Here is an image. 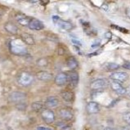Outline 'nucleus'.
I'll list each match as a JSON object with an SVG mask.
<instances>
[{"label": "nucleus", "mask_w": 130, "mask_h": 130, "mask_svg": "<svg viewBox=\"0 0 130 130\" xmlns=\"http://www.w3.org/2000/svg\"><path fill=\"white\" fill-rule=\"evenodd\" d=\"M35 76L38 79L42 81H50L53 79V74L48 71H43V70H40V71L37 72Z\"/></svg>", "instance_id": "12"}, {"label": "nucleus", "mask_w": 130, "mask_h": 130, "mask_svg": "<svg viewBox=\"0 0 130 130\" xmlns=\"http://www.w3.org/2000/svg\"><path fill=\"white\" fill-rule=\"evenodd\" d=\"M58 115L59 117L61 118L63 120L66 121H70L74 117V114L71 110L68 108H61L58 110Z\"/></svg>", "instance_id": "9"}, {"label": "nucleus", "mask_w": 130, "mask_h": 130, "mask_svg": "<svg viewBox=\"0 0 130 130\" xmlns=\"http://www.w3.org/2000/svg\"><path fill=\"white\" fill-rule=\"evenodd\" d=\"M28 27H29V29H32V30L39 31V30H42V29L44 28V25L41 21L35 19V18H32L29 25H28Z\"/></svg>", "instance_id": "11"}, {"label": "nucleus", "mask_w": 130, "mask_h": 130, "mask_svg": "<svg viewBox=\"0 0 130 130\" xmlns=\"http://www.w3.org/2000/svg\"><path fill=\"white\" fill-rule=\"evenodd\" d=\"M31 108L35 111H39L43 109V103L42 102H35L31 104Z\"/></svg>", "instance_id": "21"}, {"label": "nucleus", "mask_w": 130, "mask_h": 130, "mask_svg": "<svg viewBox=\"0 0 130 130\" xmlns=\"http://www.w3.org/2000/svg\"><path fill=\"white\" fill-rule=\"evenodd\" d=\"M71 42H72L74 44H75V45L79 46V47L82 46V43H81L79 41H78V40H76V39H72V40H71Z\"/></svg>", "instance_id": "29"}, {"label": "nucleus", "mask_w": 130, "mask_h": 130, "mask_svg": "<svg viewBox=\"0 0 130 130\" xmlns=\"http://www.w3.org/2000/svg\"><path fill=\"white\" fill-rule=\"evenodd\" d=\"M106 68H107V70L112 71V70H118L119 68H120V66H119L118 64H116V63H108L106 66Z\"/></svg>", "instance_id": "22"}, {"label": "nucleus", "mask_w": 130, "mask_h": 130, "mask_svg": "<svg viewBox=\"0 0 130 130\" xmlns=\"http://www.w3.org/2000/svg\"><path fill=\"white\" fill-rule=\"evenodd\" d=\"M54 82L57 86H64L68 83V74L65 72L58 73L54 78Z\"/></svg>", "instance_id": "8"}, {"label": "nucleus", "mask_w": 130, "mask_h": 130, "mask_svg": "<svg viewBox=\"0 0 130 130\" xmlns=\"http://www.w3.org/2000/svg\"><path fill=\"white\" fill-rule=\"evenodd\" d=\"M61 98L66 102H72L74 101V93L70 91H65L61 93Z\"/></svg>", "instance_id": "19"}, {"label": "nucleus", "mask_w": 130, "mask_h": 130, "mask_svg": "<svg viewBox=\"0 0 130 130\" xmlns=\"http://www.w3.org/2000/svg\"><path fill=\"white\" fill-rule=\"evenodd\" d=\"M125 13H126V16L130 18V7H127V8H126Z\"/></svg>", "instance_id": "32"}, {"label": "nucleus", "mask_w": 130, "mask_h": 130, "mask_svg": "<svg viewBox=\"0 0 130 130\" xmlns=\"http://www.w3.org/2000/svg\"><path fill=\"white\" fill-rule=\"evenodd\" d=\"M126 93L130 96V85L128 88H126Z\"/></svg>", "instance_id": "33"}, {"label": "nucleus", "mask_w": 130, "mask_h": 130, "mask_svg": "<svg viewBox=\"0 0 130 130\" xmlns=\"http://www.w3.org/2000/svg\"><path fill=\"white\" fill-rule=\"evenodd\" d=\"M100 44H101V40L100 39H96L95 41L92 43V44L91 45V47H99L100 46Z\"/></svg>", "instance_id": "27"}, {"label": "nucleus", "mask_w": 130, "mask_h": 130, "mask_svg": "<svg viewBox=\"0 0 130 130\" xmlns=\"http://www.w3.org/2000/svg\"><path fill=\"white\" fill-rule=\"evenodd\" d=\"M31 19H32L31 17L25 16L24 14H17L16 16V20L17 21V23L22 25V26L28 27V25L29 24V22H30Z\"/></svg>", "instance_id": "13"}, {"label": "nucleus", "mask_w": 130, "mask_h": 130, "mask_svg": "<svg viewBox=\"0 0 130 130\" xmlns=\"http://www.w3.org/2000/svg\"><path fill=\"white\" fill-rule=\"evenodd\" d=\"M35 81V77L30 73L28 72H21L17 77V82L20 85L23 87H28L31 85Z\"/></svg>", "instance_id": "2"}, {"label": "nucleus", "mask_w": 130, "mask_h": 130, "mask_svg": "<svg viewBox=\"0 0 130 130\" xmlns=\"http://www.w3.org/2000/svg\"><path fill=\"white\" fill-rule=\"evenodd\" d=\"M103 130H116V129L113 128H110V127H107V128H105Z\"/></svg>", "instance_id": "34"}, {"label": "nucleus", "mask_w": 130, "mask_h": 130, "mask_svg": "<svg viewBox=\"0 0 130 130\" xmlns=\"http://www.w3.org/2000/svg\"><path fill=\"white\" fill-rule=\"evenodd\" d=\"M36 130H53L50 128H47V127H44V126H38L36 128Z\"/></svg>", "instance_id": "28"}, {"label": "nucleus", "mask_w": 130, "mask_h": 130, "mask_svg": "<svg viewBox=\"0 0 130 130\" xmlns=\"http://www.w3.org/2000/svg\"><path fill=\"white\" fill-rule=\"evenodd\" d=\"M123 120H124V122L126 124H128V125H130V111L125 112L123 115Z\"/></svg>", "instance_id": "24"}, {"label": "nucleus", "mask_w": 130, "mask_h": 130, "mask_svg": "<svg viewBox=\"0 0 130 130\" xmlns=\"http://www.w3.org/2000/svg\"><path fill=\"white\" fill-rule=\"evenodd\" d=\"M41 117L46 124H53L56 120V116L53 110L49 108H43L41 110Z\"/></svg>", "instance_id": "4"}, {"label": "nucleus", "mask_w": 130, "mask_h": 130, "mask_svg": "<svg viewBox=\"0 0 130 130\" xmlns=\"http://www.w3.org/2000/svg\"><path fill=\"white\" fill-rule=\"evenodd\" d=\"M17 109H19L20 110H25V108H26V105L23 102H20L17 105Z\"/></svg>", "instance_id": "26"}, {"label": "nucleus", "mask_w": 130, "mask_h": 130, "mask_svg": "<svg viewBox=\"0 0 130 130\" xmlns=\"http://www.w3.org/2000/svg\"><path fill=\"white\" fill-rule=\"evenodd\" d=\"M21 40L25 44L27 45H35V40L31 35L27 34V33H24L21 35Z\"/></svg>", "instance_id": "17"}, {"label": "nucleus", "mask_w": 130, "mask_h": 130, "mask_svg": "<svg viewBox=\"0 0 130 130\" xmlns=\"http://www.w3.org/2000/svg\"><path fill=\"white\" fill-rule=\"evenodd\" d=\"M123 67L126 70H130V62H125L123 65Z\"/></svg>", "instance_id": "31"}, {"label": "nucleus", "mask_w": 130, "mask_h": 130, "mask_svg": "<svg viewBox=\"0 0 130 130\" xmlns=\"http://www.w3.org/2000/svg\"><path fill=\"white\" fill-rule=\"evenodd\" d=\"M86 110L89 114H96L100 111V106L96 102H89L87 104Z\"/></svg>", "instance_id": "14"}, {"label": "nucleus", "mask_w": 130, "mask_h": 130, "mask_svg": "<svg viewBox=\"0 0 130 130\" xmlns=\"http://www.w3.org/2000/svg\"><path fill=\"white\" fill-rule=\"evenodd\" d=\"M66 66H67L70 70H75V68L78 67L79 64H78V61L75 57H70L67 60H66Z\"/></svg>", "instance_id": "20"}, {"label": "nucleus", "mask_w": 130, "mask_h": 130, "mask_svg": "<svg viewBox=\"0 0 130 130\" xmlns=\"http://www.w3.org/2000/svg\"><path fill=\"white\" fill-rule=\"evenodd\" d=\"M68 82L72 85L73 87H76L79 83V75L77 72L72 71L68 74Z\"/></svg>", "instance_id": "18"}, {"label": "nucleus", "mask_w": 130, "mask_h": 130, "mask_svg": "<svg viewBox=\"0 0 130 130\" xmlns=\"http://www.w3.org/2000/svg\"><path fill=\"white\" fill-rule=\"evenodd\" d=\"M9 50L16 56H25L28 53L25 43L19 39H14L9 43Z\"/></svg>", "instance_id": "1"}, {"label": "nucleus", "mask_w": 130, "mask_h": 130, "mask_svg": "<svg viewBox=\"0 0 130 130\" xmlns=\"http://www.w3.org/2000/svg\"><path fill=\"white\" fill-rule=\"evenodd\" d=\"M59 19H60V17L58 16H53V17H52V20H53V22L54 24L57 23V22L59 21Z\"/></svg>", "instance_id": "30"}, {"label": "nucleus", "mask_w": 130, "mask_h": 130, "mask_svg": "<svg viewBox=\"0 0 130 130\" xmlns=\"http://www.w3.org/2000/svg\"><path fill=\"white\" fill-rule=\"evenodd\" d=\"M45 105L47 108H55L59 105V99L57 96H51L49 98H47L46 102H45Z\"/></svg>", "instance_id": "15"}, {"label": "nucleus", "mask_w": 130, "mask_h": 130, "mask_svg": "<svg viewBox=\"0 0 130 130\" xmlns=\"http://www.w3.org/2000/svg\"><path fill=\"white\" fill-rule=\"evenodd\" d=\"M111 89L116 92L118 95H124L126 94V88H124L121 83L118 82V81L112 80L110 83Z\"/></svg>", "instance_id": "6"}, {"label": "nucleus", "mask_w": 130, "mask_h": 130, "mask_svg": "<svg viewBox=\"0 0 130 130\" xmlns=\"http://www.w3.org/2000/svg\"><path fill=\"white\" fill-rule=\"evenodd\" d=\"M58 126H59V128H60V130H70L69 126L65 124H63L62 122H61V123H59Z\"/></svg>", "instance_id": "25"}, {"label": "nucleus", "mask_w": 130, "mask_h": 130, "mask_svg": "<svg viewBox=\"0 0 130 130\" xmlns=\"http://www.w3.org/2000/svg\"><path fill=\"white\" fill-rule=\"evenodd\" d=\"M37 65L41 67H45L47 66V60L46 58H40L37 61Z\"/></svg>", "instance_id": "23"}, {"label": "nucleus", "mask_w": 130, "mask_h": 130, "mask_svg": "<svg viewBox=\"0 0 130 130\" xmlns=\"http://www.w3.org/2000/svg\"><path fill=\"white\" fill-rule=\"evenodd\" d=\"M4 29L11 35H17L18 33V27L12 22H7L4 25Z\"/></svg>", "instance_id": "16"}, {"label": "nucleus", "mask_w": 130, "mask_h": 130, "mask_svg": "<svg viewBox=\"0 0 130 130\" xmlns=\"http://www.w3.org/2000/svg\"><path fill=\"white\" fill-rule=\"evenodd\" d=\"M55 25L60 29L64 31H70L74 29V25H72V23H70V21H64L61 19H59V21Z\"/></svg>", "instance_id": "10"}, {"label": "nucleus", "mask_w": 130, "mask_h": 130, "mask_svg": "<svg viewBox=\"0 0 130 130\" xmlns=\"http://www.w3.org/2000/svg\"><path fill=\"white\" fill-rule=\"evenodd\" d=\"M25 98H26V94L21 92H13L10 93L8 96L9 101L15 103H20L22 101H24Z\"/></svg>", "instance_id": "7"}, {"label": "nucleus", "mask_w": 130, "mask_h": 130, "mask_svg": "<svg viewBox=\"0 0 130 130\" xmlns=\"http://www.w3.org/2000/svg\"><path fill=\"white\" fill-rule=\"evenodd\" d=\"M128 74L124 71H116L110 74V78L112 80L118 81L120 83H123L128 79Z\"/></svg>", "instance_id": "5"}, {"label": "nucleus", "mask_w": 130, "mask_h": 130, "mask_svg": "<svg viewBox=\"0 0 130 130\" xmlns=\"http://www.w3.org/2000/svg\"><path fill=\"white\" fill-rule=\"evenodd\" d=\"M109 85L108 80L106 79H96L93 80L90 84V88L93 91L103 90Z\"/></svg>", "instance_id": "3"}]
</instances>
